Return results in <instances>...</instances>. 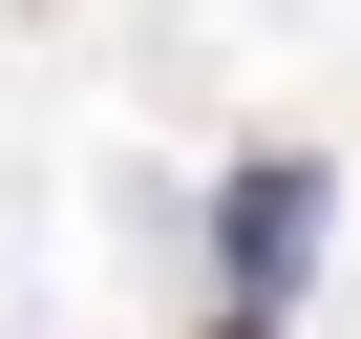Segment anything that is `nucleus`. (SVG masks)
Segmentation results:
<instances>
[{
	"instance_id": "1",
	"label": "nucleus",
	"mask_w": 361,
	"mask_h": 339,
	"mask_svg": "<svg viewBox=\"0 0 361 339\" xmlns=\"http://www.w3.org/2000/svg\"><path fill=\"white\" fill-rule=\"evenodd\" d=\"M319 234H340V170H319V148H255L234 191H213V318H276V297L319 276Z\"/></svg>"
},
{
	"instance_id": "2",
	"label": "nucleus",
	"mask_w": 361,
	"mask_h": 339,
	"mask_svg": "<svg viewBox=\"0 0 361 339\" xmlns=\"http://www.w3.org/2000/svg\"><path fill=\"white\" fill-rule=\"evenodd\" d=\"M192 339H276V318H192Z\"/></svg>"
}]
</instances>
